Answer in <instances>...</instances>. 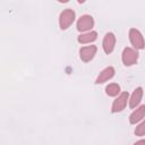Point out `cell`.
<instances>
[{"label": "cell", "mask_w": 145, "mask_h": 145, "mask_svg": "<svg viewBox=\"0 0 145 145\" xmlns=\"http://www.w3.org/2000/svg\"><path fill=\"white\" fill-rule=\"evenodd\" d=\"M75 11L72 9H65L59 16V25L61 29H67L75 20Z\"/></svg>", "instance_id": "1"}, {"label": "cell", "mask_w": 145, "mask_h": 145, "mask_svg": "<svg viewBox=\"0 0 145 145\" xmlns=\"http://www.w3.org/2000/svg\"><path fill=\"white\" fill-rule=\"evenodd\" d=\"M129 40L131 45L135 48V50H142L145 48V41L142 35V33L136 28L129 29Z\"/></svg>", "instance_id": "2"}, {"label": "cell", "mask_w": 145, "mask_h": 145, "mask_svg": "<svg viewBox=\"0 0 145 145\" xmlns=\"http://www.w3.org/2000/svg\"><path fill=\"white\" fill-rule=\"evenodd\" d=\"M121 59L125 66H133L138 60V52L133 48H125L122 51Z\"/></svg>", "instance_id": "3"}, {"label": "cell", "mask_w": 145, "mask_h": 145, "mask_svg": "<svg viewBox=\"0 0 145 145\" xmlns=\"http://www.w3.org/2000/svg\"><path fill=\"white\" fill-rule=\"evenodd\" d=\"M128 101H129V94H128V92H122V93H120V94L118 95V97L113 101L112 106H111V111H112L113 113H116V112H121V111L126 108Z\"/></svg>", "instance_id": "4"}, {"label": "cell", "mask_w": 145, "mask_h": 145, "mask_svg": "<svg viewBox=\"0 0 145 145\" xmlns=\"http://www.w3.org/2000/svg\"><path fill=\"white\" fill-rule=\"evenodd\" d=\"M94 26V19L89 15H83L77 20V29L79 32H87Z\"/></svg>", "instance_id": "5"}, {"label": "cell", "mask_w": 145, "mask_h": 145, "mask_svg": "<svg viewBox=\"0 0 145 145\" xmlns=\"http://www.w3.org/2000/svg\"><path fill=\"white\" fill-rule=\"evenodd\" d=\"M96 50L97 48L95 45H87V46H83L79 50V57L84 62H88L91 61L94 56L96 54Z\"/></svg>", "instance_id": "6"}, {"label": "cell", "mask_w": 145, "mask_h": 145, "mask_svg": "<svg viewBox=\"0 0 145 145\" xmlns=\"http://www.w3.org/2000/svg\"><path fill=\"white\" fill-rule=\"evenodd\" d=\"M114 45H116V36L113 33L109 32L104 35V39H103V43H102V46H103V50L106 54L111 53L114 49Z\"/></svg>", "instance_id": "7"}, {"label": "cell", "mask_w": 145, "mask_h": 145, "mask_svg": "<svg viewBox=\"0 0 145 145\" xmlns=\"http://www.w3.org/2000/svg\"><path fill=\"white\" fill-rule=\"evenodd\" d=\"M114 68L112 66H109L106 68H104L96 77L95 79V84H103L105 82H108L109 79H111L113 76H114Z\"/></svg>", "instance_id": "8"}, {"label": "cell", "mask_w": 145, "mask_h": 145, "mask_svg": "<svg viewBox=\"0 0 145 145\" xmlns=\"http://www.w3.org/2000/svg\"><path fill=\"white\" fill-rule=\"evenodd\" d=\"M142 97H143V88L139 86L134 89L131 96L129 97V108H131V109L137 108L142 101Z\"/></svg>", "instance_id": "9"}, {"label": "cell", "mask_w": 145, "mask_h": 145, "mask_svg": "<svg viewBox=\"0 0 145 145\" xmlns=\"http://www.w3.org/2000/svg\"><path fill=\"white\" fill-rule=\"evenodd\" d=\"M144 117H145V104H143V105L136 108V109L131 112V114L129 116V122L133 123V125H135V123H137L138 121H140Z\"/></svg>", "instance_id": "10"}, {"label": "cell", "mask_w": 145, "mask_h": 145, "mask_svg": "<svg viewBox=\"0 0 145 145\" xmlns=\"http://www.w3.org/2000/svg\"><path fill=\"white\" fill-rule=\"evenodd\" d=\"M97 39V33L95 31H89V32H86V33H83L78 36V42L82 43V44H86V43H91V42H94L95 40Z\"/></svg>", "instance_id": "11"}, {"label": "cell", "mask_w": 145, "mask_h": 145, "mask_svg": "<svg viewBox=\"0 0 145 145\" xmlns=\"http://www.w3.org/2000/svg\"><path fill=\"white\" fill-rule=\"evenodd\" d=\"M105 93L109 96H117L120 94V86L116 83H111L105 87Z\"/></svg>", "instance_id": "12"}, {"label": "cell", "mask_w": 145, "mask_h": 145, "mask_svg": "<svg viewBox=\"0 0 145 145\" xmlns=\"http://www.w3.org/2000/svg\"><path fill=\"white\" fill-rule=\"evenodd\" d=\"M135 135H136V136H144V135H145V120L142 121V122L135 128Z\"/></svg>", "instance_id": "13"}, {"label": "cell", "mask_w": 145, "mask_h": 145, "mask_svg": "<svg viewBox=\"0 0 145 145\" xmlns=\"http://www.w3.org/2000/svg\"><path fill=\"white\" fill-rule=\"evenodd\" d=\"M134 145H145V139H139V140H137Z\"/></svg>", "instance_id": "14"}]
</instances>
